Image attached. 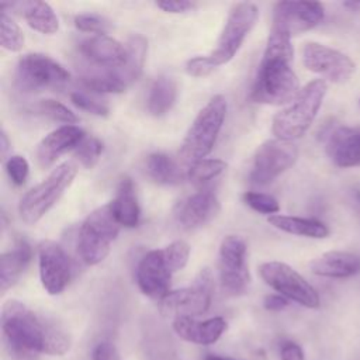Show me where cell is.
Here are the masks:
<instances>
[{"label": "cell", "instance_id": "5", "mask_svg": "<svg viewBox=\"0 0 360 360\" xmlns=\"http://www.w3.org/2000/svg\"><path fill=\"white\" fill-rule=\"evenodd\" d=\"M77 173V165L66 160L56 166L41 183L27 191L18 204L21 219L28 224H37L63 195Z\"/></svg>", "mask_w": 360, "mask_h": 360}, {"label": "cell", "instance_id": "12", "mask_svg": "<svg viewBox=\"0 0 360 360\" xmlns=\"http://www.w3.org/2000/svg\"><path fill=\"white\" fill-rule=\"evenodd\" d=\"M246 250V242L239 235H228L219 245V280L224 290L232 295L243 294L250 281Z\"/></svg>", "mask_w": 360, "mask_h": 360}, {"label": "cell", "instance_id": "1", "mask_svg": "<svg viewBox=\"0 0 360 360\" xmlns=\"http://www.w3.org/2000/svg\"><path fill=\"white\" fill-rule=\"evenodd\" d=\"M1 330L13 353L24 359L38 354L63 356L70 349L69 333L60 325L17 300L4 302Z\"/></svg>", "mask_w": 360, "mask_h": 360}, {"label": "cell", "instance_id": "35", "mask_svg": "<svg viewBox=\"0 0 360 360\" xmlns=\"http://www.w3.org/2000/svg\"><path fill=\"white\" fill-rule=\"evenodd\" d=\"M243 201L255 211L262 214H270L274 215L280 210L278 201L266 193H257V191H248L243 194Z\"/></svg>", "mask_w": 360, "mask_h": 360}, {"label": "cell", "instance_id": "25", "mask_svg": "<svg viewBox=\"0 0 360 360\" xmlns=\"http://www.w3.org/2000/svg\"><path fill=\"white\" fill-rule=\"evenodd\" d=\"M31 248L25 240H21L14 249L4 252L0 256V288L6 292L22 276L31 260Z\"/></svg>", "mask_w": 360, "mask_h": 360}, {"label": "cell", "instance_id": "42", "mask_svg": "<svg viewBox=\"0 0 360 360\" xmlns=\"http://www.w3.org/2000/svg\"><path fill=\"white\" fill-rule=\"evenodd\" d=\"M156 6L166 11V13H186L190 11L191 8H194V3L191 1H186V0H165V1H158Z\"/></svg>", "mask_w": 360, "mask_h": 360}, {"label": "cell", "instance_id": "39", "mask_svg": "<svg viewBox=\"0 0 360 360\" xmlns=\"http://www.w3.org/2000/svg\"><path fill=\"white\" fill-rule=\"evenodd\" d=\"M186 70L190 76L204 77V76H208L215 69L210 65V62L207 60V56L204 55V56L191 58L186 65Z\"/></svg>", "mask_w": 360, "mask_h": 360}, {"label": "cell", "instance_id": "45", "mask_svg": "<svg viewBox=\"0 0 360 360\" xmlns=\"http://www.w3.org/2000/svg\"><path fill=\"white\" fill-rule=\"evenodd\" d=\"M343 6L347 7V8L352 10V11H360V1H353V0H350V1H345Z\"/></svg>", "mask_w": 360, "mask_h": 360}, {"label": "cell", "instance_id": "26", "mask_svg": "<svg viewBox=\"0 0 360 360\" xmlns=\"http://www.w3.org/2000/svg\"><path fill=\"white\" fill-rule=\"evenodd\" d=\"M110 204L120 225L127 228H134L138 225L141 208L138 204L134 183L129 177H124L120 181L115 197Z\"/></svg>", "mask_w": 360, "mask_h": 360}, {"label": "cell", "instance_id": "47", "mask_svg": "<svg viewBox=\"0 0 360 360\" xmlns=\"http://www.w3.org/2000/svg\"><path fill=\"white\" fill-rule=\"evenodd\" d=\"M356 197H357V201L360 202V191H357V194H356Z\"/></svg>", "mask_w": 360, "mask_h": 360}, {"label": "cell", "instance_id": "27", "mask_svg": "<svg viewBox=\"0 0 360 360\" xmlns=\"http://www.w3.org/2000/svg\"><path fill=\"white\" fill-rule=\"evenodd\" d=\"M267 221L274 228L291 235L314 238V239H323L329 235V228L323 222L314 218L274 214V215H270Z\"/></svg>", "mask_w": 360, "mask_h": 360}, {"label": "cell", "instance_id": "46", "mask_svg": "<svg viewBox=\"0 0 360 360\" xmlns=\"http://www.w3.org/2000/svg\"><path fill=\"white\" fill-rule=\"evenodd\" d=\"M204 360H235V359L226 357V356H218V354H208L205 356Z\"/></svg>", "mask_w": 360, "mask_h": 360}, {"label": "cell", "instance_id": "17", "mask_svg": "<svg viewBox=\"0 0 360 360\" xmlns=\"http://www.w3.org/2000/svg\"><path fill=\"white\" fill-rule=\"evenodd\" d=\"M219 210L221 205L217 195L210 190H201L176 205L174 218L183 229H195L212 221Z\"/></svg>", "mask_w": 360, "mask_h": 360}, {"label": "cell", "instance_id": "23", "mask_svg": "<svg viewBox=\"0 0 360 360\" xmlns=\"http://www.w3.org/2000/svg\"><path fill=\"white\" fill-rule=\"evenodd\" d=\"M125 46L128 51L125 63L115 69H105L111 75V77L121 86L122 90L129 87L142 75L143 63L146 59L148 42L142 35L134 34L129 37Z\"/></svg>", "mask_w": 360, "mask_h": 360}, {"label": "cell", "instance_id": "38", "mask_svg": "<svg viewBox=\"0 0 360 360\" xmlns=\"http://www.w3.org/2000/svg\"><path fill=\"white\" fill-rule=\"evenodd\" d=\"M75 25L77 30L90 34H104L107 30V22L100 17L93 14H79L75 17Z\"/></svg>", "mask_w": 360, "mask_h": 360}, {"label": "cell", "instance_id": "40", "mask_svg": "<svg viewBox=\"0 0 360 360\" xmlns=\"http://www.w3.org/2000/svg\"><path fill=\"white\" fill-rule=\"evenodd\" d=\"M93 360H121L117 347L110 342L98 343L91 353Z\"/></svg>", "mask_w": 360, "mask_h": 360}, {"label": "cell", "instance_id": "32", "mask_svg": "<svg viewBox=\"0 0 360 360\" xmlns=\"http://www.w3.org/2000/svg\"><path fill=\"white\" fill-rule=\"evenodd\" d=\"M35 110L42 114L49 117L53 121H59L63 122L65 125H73L77 122V117L73 111H70L66 105H63L62 103L52 100V98H45L41 100L37 105Z\"/></svg>", "mask_w": 360, "mask_h": 360}, {"label": "cell", "instance_id": "18", "mask_svg": "<svg viewBox=\"0 0 360 360\" xmlns=\"http://www.w3.org/2000/svg\"><path fill=\"white\" fill-rule=\"evenodd\" d=\"M79 48L87 60L101 69L120 68L128 56L127 46L105 34H97L82 41Z\"/></svg>", "mask_w": 360, "mask_h": 360}, {"label": "cell", "instance_id": "10", "mask_svg": "<svg viewBox=\"0 0 360 360\" xmlns=\"http://www.w3.org/2000/svg\"><path fill=\"white\" fill-rule=\"evenodd\" d=\"M263 281L280 295L307 308H318L321 304L318 291L291 266L283 262H264L259 266Z\"/></svg>", "mask_w": 360, "mask_h": 360}, {"label": "cell", "instance_id": "33", "mask_svg": "<svg viewBox=\"0 0 360 360\" xmlns=\"http://www.w3.org/2000/svg\"><path fill=\"white\" fill-rule=\"evenodd\" d=\"M101 153L103 142L94 136H84V139L75 149V158L86 169H91L98 162Z\"/></svg>", "mask_w": 360, "mask_h": 360}, {"label": "cell", "instance_id": "8", "mask_svg": "<svg viewBox=\"0 0 360 360\" xmlns=\"http://www.w3.org/2000/svg\"><path fill=\"white\" fill-rule=\"evenodd\" d=\"M69 79V72L60 63L39 52L22 55L15 69V84L22 93L60 89Z\"/></svg>", "mask_w": 360, "mask_h": 360}, {"label": "cell", "instance_id": "34", "mask_svg": "<svg viewBox=\"0 0 360 360\" xmlns=\"http://www.w3.org/2000/svg\"><path fill=\"white\" fill-rule=\"evenodd\" d=\"M163 250L167 266L173 273L186 267L190 257V246L184 240H174L167 245Z\"/></svg>", "mask_w": 360, "mask_h": 360}, {"label": "cell", "instance_id": "28", "mask_svg": "<svg viewBox=\"0 0 360 360\" xmlns=\"http://www.w3.org/2000/svg\"><path fill=\"white\" fill-rule=\"evenodd\" d=\"M176 97H177L176 82L170 76L162 75L153 82L149 90L148 111L153 117L165 115L173 107Z\"/></svg>", "mask_w": 360, "mask_h": 360}, {"label": "cell", "instance_id": "4", "mask_svg": "<svg viewBox=\"0 0 360 360\" xmlns=\"http://www.w3.org/2000/svg\"><path fill=\"white\" fill-rule=\"evenodd\" d=\"M225 114L226 100L221 94L214 96L201 108L183 139L179 152L183 163L190 166L198 160L205 159L217 142L225 120Z\"/></svg>", "mask_w": 360, "mask_h": 360}, {"label": "cell", "instance_id": "19", "mask_svg": "<svg viewBox=\"0 0 360 360\" xmlns=\"http://www.w3.org/2000/svg\"><path fill=\"white\" fill-rule=\"evenodd\" d=\"M326 153L338 167L360 166V129L338 127L326 136Z\"/></svg>", "mask_w": 360, "mask_h": 360}, {"label": "cell", "instance_id": "11", "mask_svg": "<svg viewBox=\"0 0 360 360\" xmlns=\"http://www.w3.org/2000/svg\"><path fill=\"white\" fill-rule=\"evenodd\" d=\"M298 159V148L291 141L269 139L263 142L253 155L249 180L264 186L288 170Z\"/></svg>", "mask_w": 360, "mask_h": 360}, {"label": "cell", "instance_id": "36", "mask_svg": "<svg viewBox=\"0 0 360 360\" xmlns=\"http://www.w3.org/2000/svg\"><path fill=\"white\" fill-rule=\"evenodd\" d=\"M6 172L14 186H22L30 173V165L21 155H11L4 162Z\"/></svg>", "mask_w": 360, "mask_h": 360}, {"label": "cell", "instance_id": "22", "mask_svg": "<svg viewBox=\"0 0 360 360\" xmlns=\"http://www.w3.org/2000/svg\"><path fill=\"white\" fill-rule=\"evenodd\" d=\"M314 274L329 278H347L360 273V256L350 252H326L309 263Z\"/></svg>", "mask_w": 360, "mask_h": 360}, {"label": "cell", "instance_id": "16", "mask_svg": "<svg viewBox=\"0 0 360 360\" xmlns=\"http://www.w3.org/2000/svg\"><path fill=\"white\" fill-rule=\"evenodd\" d=\"M173 271L166 263L162 249L148 252L136 266V284L139 290L150 297L162 300L169 292Z\"/></svg>", "mask_w": 360, "mask_h": 360}, {"label": "cell", "instance_id": "24", "mask_svg": "<svg viewBox=\"0 0 360 360\" xmlns=\"http://www.w3.org/2000/svg\"><path fill=\"white\" fill-rule=\"evenodd\" d=\"M1 7H10V10H15L20 13L27 24L41 32V34H53L59 28L58 17L53 8L46 1H15V3H1Z\"/></svg>", "mask_w": 360, "mask_h": 360}, {"label": "cell", "instance_id": "41", "mask_svg": "<svg viewBox=\"0 0 360 360\" xmlns=\"http://www.w3.org/2000/svg\"><path fill=\"white\" fill-rule=\"evenodd\" d=\"M280 359L281 360H305L304 350L302 347L292 342V340H285L281 343L280 347Z\"/></svg>", "mask_w": 360, "mask_h": 360}, {"label": "cell", "instance_id": "43", "mask_svg": "<svg viewBox=\"0 0 360 360\" xmlns=\"http://www.w3.org/2000/svg\"><path fill=\"white\" fill-rule=\"evenodd\" d=\"M288 304H290V300H287L280 294H269L264 297V301H263V307L267 311H283L288 307Z\"/></svg>", "mask_w": 360, "mask_h": 360}, {"label": "cell", "instance_id": "6", "mask_svg": "<svg viewBox=\"0 0 360 360\" xmlns=\"http://www.w3.org/2000/svg\"><path fill=\"white\" fill-rule=\"evenodd\" d=\"M120 226L110 202L93 210L79 231L77 248L82 260L89 266L101 263L108 256Z\"/></svg>", "mask_w": 360, "mask_h": 360}, {"label": "cell", "instance_id": "30", "mask_svg": "<svg viewBox=\"0 0 360 360\" xmlns=\"http://www.w3.org/2000/svg\"><path fill=\"white\" fill-rule=\"evenodd\" d=\"M226 163L221 159H202L188 166L186 177L194 184L207 183L225 172Z\"/></svg>", "mask_w": 360, "mask_h": 360}, {"label": "cell", "instance_id": "44", "mask_svg": "<svg viewBox=\"0 0 360 360\" xmlns=\"http://www.w3.org/2000/svg\"><path fill=\"white\" fill-rule=\"evenodd\" d=\"M8 150H10V141H8L4 129H1V132H0V153H1L3 159H6Z\"/></svg>", "mask_w": 360, "mask_h": 360}, {"label": "cell", "instance_id": "29", "mask_svg": "<svg viewBox=\"0 0 360 360\" xmlns=\"http://www.w3.org/2000/svg\"><path fill=\"white\" fill-rule=\"evenodd\" d=\"M146 173L158 184H179L184 180L186 173L177 163L165 153H152L146 159Z\"/></svg>", "mask_w": 360, "mask_h": 360}, {"label": "cell", "instance_id": "21", "mask_svg": "<svg viewBox=\"0 0 360 360\" xmlns=\"http://www.w3.org/2000/svg\"><path fill=\"white\" fill-rule=\"evenodd\" d=\"M172 325L179 338L201 346L215 343L228 328V323L222 316H214L204 321L194 318H177Z\"/></svg>", "mask_w": 360, "mask_h": 360}, {"label": "cell", "instance_id": "13", "mask_svg": "<svg viewBox=\"0 0 360 360\" xmlns=\"http://www.w3.org/2000/svg\"><path fill=\"white\" fill-rule=\"evenodd\" d=\"M304 66L333 83L347 82L356 70L354 62L343 52L319 42H307L302 48Z\"/></svg>", "mask_w": 360, "mask_h": 360}, {"label": "cell", "instance_id": "9", "mask_svg": "<svg viewBox=\"0 0 360 360\" xmlns=\"http://www.w3.org/2000/svg\"><path fill=\"white\" fill-rule=\"evenodd\" d=\"M259 15V10L253 3H238L229 11L217 46L208 53L207 60L217 69L228 63L242 46L245 38L253 28Z\"/></svg>", "mask_w": 360, "mask_h": 360}, {"label": "cell", "instance_id": "15", "mask_svg": "<svg viewBox=\"0 0 360 360\" xmlns=\"http://www.w3.org/2000/svg\"><path fill=\"white\" fill-rule=\"evenodd\" d=\"M323 15V6L318 1H278L273 10L271 25L294 37L316 27Z\"/></svg>", "mask_w": 360, "mask_h": 360}, {"label": "cell", "instance_id": "31", "mask_svg": "<svg viewBox=\"0 0 360 360\" xmlns=\"http://www.w3.org/2000/svg\"><path fill=\"white\" fill-rule=\"evenodd\" d=\"M0 45L10 52H17L24 46V34L21 28L4 11H1L0 15Z\"/></svg>", "mask_w": 360, "mask_h": 360}, {"label": "cell", "instance_id": "7", "mask_svg": "<svg viewBox=\"0 0 360 360\" xmlns=\"http://www.w3.org/2000/svg\"><path fill=\"white\" fill-rule=\"evenodd\" d=\"M214 294V278L210 269H202L193 284L186 288L169 291L159 300V311L163 316L194 318L208 311Z\"/></svg>", "mask_w": 360, "mask_h": 360}, {"label": "cell", "instance_id": "20", "mask_svg": "<svg viewBox=\"0 0 360 360\" xmlns=\"http://www.w3.org/2000/svg\"><path fill=\"white\" fill-rule=\"evenodd\" d=\"M84 132L77 125H62L49 132L37 148V159L42 167H49L68 150L76 149L84 139Z\"/></svg>", "mask_w": 360, "mask_h": 360}, {"label": "cell", "instance_id": "3", "mask_svg": "<svg viewBox=\"0 0 360 360\" xmlns=\"http://www.w3.org/2000/svg\"><path fill=\"white\" fill-rule=\"evenodd\" d=\"M326 90L328 84L323 79H315L307 83L298 96L273 117L271 131L274 136L291 142L301 138L314 122Z\"/></svg>", "mask_w": 360, "mask_h": 360}, {"label": "cell", "instance_id": "2", "mask_svg": "<svg viewBox=\"0 0 360 360\" xmlns=\"http://www.w3.org/2000/svg\"><path fill=\"white\" fill-rule=\"evenodd\" d=\"M292 59L291 37L281 28L271 25L250 93L255 103L281 105L290 104L298 96L301 89L300 80L291 68Z\"/></svg>", "mask_w": 360, "mask_h": 360}, {"label": "cell", "instance_id": "37", "mask_svg": "<svg viewBox=\"0 0 360 360\" xmlns=\"http://www.w3.org/2000/svg\"><path fill=\"white\" fill-rule=\"evenodd\" d=\"M70 101L80 110L83 111H87L90 114H94V115H100V117H104L108 114V107L103 103H100L97 98L94 97H90L89 94L86 93H82V91H72L70 93Z\"/></svg>", "mask_w": 360, "mask_h": 360}, {"label": "cell", "instance_id": "14", "mask_svg": "<svg viewBox=\"0 0 360 360\" xmlns=\"http://www.w3.org/2000/svg\"><path fill=\"white\" fill-rule=\"evenodd\" d=\"M38 266L42 287L48 294H60L69 284L72 264L66 250L53 240H44L38 246Z\"/></svg>", "mask_w": 360, "mask_h": 360}, {"label": "cell", "instance_id": "48", "mask_svg": "<svg viewBox=\"0 0 360 360\" xmlns=\"http://www.w3.org/2000/svg\"><path fill=\"white\" fill-rule=\"evenodd\" d=\"M359 104H360V101H359Z\"/></svg>", "mask_w": 360, "mask_h": 360}]
</instances>
